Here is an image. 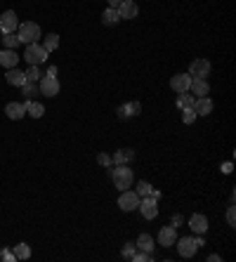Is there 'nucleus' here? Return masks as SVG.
<instances>
[{"instance_id": "38", "label": "nucleus", "mask_w": 236, "mask_h": 262, "mask_svg": "<svg viewBox=\"0 0 236 262\" xmlns=\"http://www.w3.org/2000/svg\"><path fill=\"white\" fill-rule=\"evenodd\" d=\"M220 260H222V255H215V253L208 255V262H220Z\"/></svg>"}, {"instance_id": "7", "label": "nucleus", "mask_w": 236, "mask_h": 262, "mask_svg": "<svg viewBox=\"0 0 236 262\" xmlns=\"http://www.w3.org/2000/svg\"><path fill=\"white\" fill-rule=\"evenodd\" d=\"M140 213H142V217L144 220H156V215H158V201L156 198H151V196H142L140 198Z\"/></svg>"}, {"instance_id": "12", "label": "nucleus", "mask_w": 236, "mask_h": 262, "mask_svg": "<svg viewBox=\"0 0 236 262\" xmlns=\"http://www.w3.org/2000/svg\"><path fill=\"white\" fill-rule=\"evenodd\" d=\"M189 229H191L194 234H206V232H208V217L201 215V213H194V215L189 217Z\"/></svg>"}, {"instance_id": "19", "label": "nucleus", "mask_w": 236, "mask_h": 262, "mask_svg": "<svg viewBox=\"0 0 236 262\" xmlns=\"http://www.w3.org/2000/svg\"><path fill=\"white\" fill-rule=\"evenodd\" d=\"M17 62H19V54H17V50H0V66H5V69H14L17 66Z\"/></svg>"}, {"instance_id": "2", "label": "nucleus", "mask_w": 236, "mask_h": 262, "mask_svg": "<svg viewBox=\"0 0 236 262\" xmlns=\"http://www.w3.org/2000/svg\"><path fill=\"white\" fill-rule=\"evenodd\" d=\"M17 36H19V40H22L24 45H28V43H38V40L43 38L40 26L36 22H22L19 28H17Z\"/></svg>"}, {"instance_id": "40", "label": "nucleus", "mask_w": 236, "mask_h": 262, "mask_svg": "<svg viewBox=\"0 0 236 262\" xmlns=\"http://www.w3.org/2000/svg\"><path fill=\"white\" fill-rule=\"evenodd\" d=\"M180 222H182V217H180V215H175V217H172V227H177Z\"/></svg>"}, {"instance_id": "26", "label": "nucleus", "mask_w": 236, "mask_h": 262, "mask_svg": "<svg viewBox=\"0 0 236 262\" xmlns=\"http://www.w3.org/2000/svg\"><path fill=\"white\" fill-rule=\"evenodd\" d=\"M43 48H45L47 52H54V50L59 48V36H57V33H47L45 40H43Z\"/></svg>"}, {"instance_id": "21", "label": "nucleus", "mask_w": 236, "mask_h": 262, "mask_svg": "<svg viewBox=\"0 0 236 262\" xmlns=\"http://www.w3.org/2000/svg\"><path fill=\"white\" fill-rule=\"evenodd\" d=\"M24 109H26V116L31 118H43V114H45V106L40 104V102H33V99H26Z\"/></svg>"}, {"instance_id": "16", "label": "nucleus", "mask_w": 236, "mask_h": 262, "mask_svg": "<svg viewBox=\"0 0 236 262\" xmlns=\"http://www.w3.org/2000/svg\"><path fill=\"white\" fill-rule=\"evenodd\" d=\"M212 99L210 97H196V102H194V111H196V116H208V114H212Z\"/></svg>"}, {"instance_id": "36", "label": "nucleus", "mask_w": 236, "mask_h": 262, "mask_svg": "<svg viewBox=\"0 0 236 262\" xmlns=\"http://www.w3.org/2000/svg\"><path fill=\"white\" fill-rule=\"evenodd\" d=\"M45 76H52V78H57V66H50V69H47V73H45Z\"/></svg>"}, {"instance_id": "17", "label": "nucleus", "mask_w": 236, "mask_h": 262, "mask_svg": "<svg viewBox=\"0 0 236 262\" xmlns=\"http://www.w3.org/2000/svg\"><path fill=\"white\" fill-rule=\"evenodd\" d=\"M5 80L14 85V88H22L24 83H26V76H24V71H19L17 66L14 69H7V73H5Z\"/></svg>"}, {"instance_id": "11", "label": "nucleus", "mask_w": 236, "mask_h": 262, "mask_svg": "<svg viewBox=\"0 0 236 262\" xmlns=\"http://www.w3.org/2000/svg\"><path fill=\"white\" fill-rule=\"evenodd\" d=\"M116 10H118V17H120V19H135V17L140 14V7H137L135 0H123Z\"/></svg>"}, {"instance_id": "33", "label": "nucleus", "mask_w": 236, "mask_h": 262, "mask_svg": "<svg viewBox=\"0 0 236 262\" xmlns=\"http://www.w3.org/2000/svg\"><path fill=\"white\" fill-rule=\"evenodd\" d=\"M227 224L229 227H236V210H234V203L227 208Z\"/></svg>"}, {"instance_id": "13", "label": "nucleus", "mask_w": 236, "mask_h": 262, "mask_svg": "<svg viewBox=\"0 0 236 262\" xmlns=\"http://www.w3.org/2000/svg\"><path fill=\"white\" fill-rule=\"evenodd\" d=\"M189 85H191V76L189 73H175L170 78L172 92H189Z\"/></svg>"}, {"instance_id": "14", "label": "nucleus", "mask_w": 236, "mask_h": 262, "mask_svg": "<svg viewBox=\"0 0 236 262\" xmlns=\"http://www.w3.org/2000/svg\"><path fill=\"white\" fill-rule=\"evenodd\" d=\"M189 92L194 97H208L210 95V85L206 78H191V85H189Z\"/></svg>"}, {"instance_id": "8", "label": "nucleus", "mask_w": 236, "mask_h": 262, "mask_svg": "<svg viewBox=\"0 0 236 262\" xmlns=\"http://www.w3.org/2000/svg\"><path fill=\"white\" fill-rule=\"evenodd\" d=\"M175 246H177V253L182 255V258H194L196 255V241H194V236H182V238H177L175 241Z\"/></svg>"}, {"instance_id": "20", "label": "nucleus", "mask_w": 236, "mask_h": 262, "mask_svg": "<svg viewBox=\"0 0 236 262\" xmlns=\"http://www.w3.org/2000/svg\"><path fill=\"white\" fill-rule=\"evenodd\" d=\"M132 158H135V151H132V149H118L116 154L111 156V161H114V166H128Z\"/></svg>"}, {"instance_id": "29", "label": "nucleus", "mask_w": 236, "mask_h": 262, "mask_svg": "<svg viewBox=\"0 0 236 262\" xmlns=\"http://www.w3.org/2000/svg\"><path fill=\"white\" fill-rule=\"evenodd\" d=\"M24 76H26L28 83H38L40 80V69L38 66H28L26 71H24Z\"/></svg>"}, {"instance_id": "30", "label": "nucleus", "mask_w": 236, "mask_h": 262, "mask_svg": "<svg viewBox=\"0 0 236 262\" xmlns=\"http://www.w3.org/2000/svg\"><path fill=\"white\" fill-rule=\"evenodd\" d=\"M196 111H194V109H191V106H189V109H182V123L184 125H191V123H194V120H196Z\"/></svg>"}, {"instance_id": "25", "label": "nucleus", "mask_w": 236, "mask_h": 262, "mask_svg": "<svg viewBox=\"0 0 236 262\" xmlns=\"http://www.w3.org/2000/svg\"><path fill=\"white\" fill-rule=\"evenodd\" d=\"M2 45L7 48V50H17L19 45H22V40L17 33H2Z\"/></svg>"}, {"instance_id": "6", "label": "nucleus", "mask_w": 236, "mask_h": 262, "mask_svg": "<svg viewBox=\"0 0 236 262\" xmlns=\"http://www.w3.org/2000/svg\"><path fill=\"white\" fill-rule=\"evenodd\" d=\"M62 90V85H59V80L52 78V76H43L38 83V92L40 95H45V97H57Z\"/></svg>"}, {"instance_id": "37", "label": "nucleus", "mask_w": 236, "mask_h": 262, "mask_svg": "<svg viewBox=\"0 0 236 262\" xmlns=\"http://www.w3.org/2000/svg\"><path fill=\"white\" fill-rule=\"evenodd\" d=\"M232 168H234L232 163H222V172H224V175H229V172H232Z\"/></svg>"}, {"instance_id": "39", "label": "nucleus", "mask_w": 236, "mask_h": 262, "mask_svg": "<svg viewBox=\"0 0 236 262\" xmlns=\"http://www.w3.org/2000/svg\"><path fill=\"white\" fill-rule=\"evenodd\" d=\"M106 2H109V7H114V10H116V7L120 5V2H123V0H106Z\"/></svg>"}, {"instance_id": "10", "label": "nucleus", "mask_w": 236, "mask_h": 262, "mask_svg": "<svg viewBox=\"0 0 236 262\" xmlns=\"http://www.w3.org/2000/svg\"><path fill=\"white\" fill-rule=\"evenodd\" d=\"M189 76L191 78H206V76H210V62L203 59V57L194 59L191 66H189Z\"/></svg>"}, {"instance_id": "28", "label": "nucleus", "mask_w": 236, "mask_h": 262, "mask_svg": "<svg viewBox=\"0 0 236 262\" xmlns=\"http://www.w3.org/2000/svg\"><path fill=\"white\" fill-rule=\"evenodd\" d=\"M38 92V83H24L22 85V95H24V99H33V95Z\"/></svg>"}, {"instance_id": "31", "label": "nucleus", "mask_w": 236, "mask_h": 262, "mask_svg": "<svg viewBox=\"0 0 236 262\" xmlns=\"http://www.w3.org/2000/svg\"><path fill=\"white\" fill-rule=\"evenodd\" d=\"M154 187L146 182V180H142V182H137V196L142 198V196H149V191H151Z\"/></svg>"}, {"instance_id": "22", "label": "nucleus", "mask_w": 236, "mask_h": 262, "mask_svg": "<svg viewBox=\"0 0 236 262\" xmlns=\"http://www.w3.org/2000/svg\"><path fill=\"white\" fill-rule=\"evenodd\" d=\"M135 246H137V250H144V253H154V248H156V241L151 238L149 234H140V238L135 241Z\"/></svg>"}, {"instance_id": "32", "label": "nucleus", "mask_w": 236, "mask_h": 262, "mask_svg": "<svg viewBox=\"0 0 236 262\" xmlns=\"http://www.w3.org/2000/svg\"><path fill=\"white\" fill-rule=\"evenodd\" d=\"M97 163H99V166H104V168H111V166H114V161H111L109 154H97Z\"/></svg>"}, {"instance_id": "4", "label": "nucleus", "mask_w": 236, "mask_h": 262, "mask_svg": "<svg viewBox=\"0 0 236 262\" xmlns=\"http://www.w3.org/2000/svg\"><path fill=\"white\" fill-rule=\"evenodd\" d=\"M118 208L125 210V213H132V210L140 208V196H137V191H130V189L120 191V196H118Z\"/></svg>"}, {"instance_id": "34", "label": "nucleus", "mask_w": 236, "mask_h": 262, "mask_svg": "<svg viewBox=\"0 0 236 262\" xmlns=\"http://www.w3.org/2000/svg\"><path fill=\"white\" fill-rule=\"evenodd\" d=\"M135 250H137V246H135V243H130V241H128V243H125V246H123V258H128V260H130L132 255H135Z\"/></svg>"}, {"instance_id": "24", "label": "nucleus", "mask_w": 236, "mask_h": 262, "mask_svg": "<svg viewBox=\"0 0 236 262\" xmlns=\"http://www.w3.org/2000/svg\"><path fill=\"white\" fill-rule=\"evenodd\" d=\"M196 102V97L194 95H189V92H177V109L182 111V109H189V106H194Z\"/></svg>"}, {"instance_id": "1", "label": "nucleus", "mask_w": 236, "mask_h": 262, "mask_svg": "<svg viewBox=\"0 0 236 262\" xmlns=\"http://www.w3.org/2000/svg\"><path fill=\"white\" fill-rule=\"evenodd\" d=\"M111 182H114L116 189L125 191V189H130L132 182H135V172H132L128 166H114V168H111Z\"/></svg>"}, {"instance_id": "9", "label": "nucleus", "mask_w": 236, "mask_h": 262, "mask_svg": "<svg viewBox=\"0 0 236 262\" xmlns=\"http://www.w3.org/2000/svg\"><path fill=\"white\" fill-rule=\"evenodd\" d=\"M175 241H177V229L172 224H165L158 229V246L170 248V246H175Z\"/></svg>"}, {"instance_id": "35", "label": "nucleus", "mask_w": 236, "mask_h": 262, "mask_svg": "<svg viewBox=\"0 0 236 262\" xmlns=\"http://www.w3.org/2000/svg\"><path fill=\"white\" fill-rule=\"evenodd\" d=\"M0 260H5V262H12V260H17V258H14V253H12V250L2 248V250H0Z\"/></svg>"}, {"instance_id": "15", "label": "nucleus", "mask_w": 236, "mask_h": 262, "mask_svg": "<svg viewBox=\"0 0 236 262\" xmlns=\"http://www.w3.org/2000/svg\"><path fill=\"white\" fill-rule=\"evenodd\" d=\"M142 114V104L140 102H128V104L118 106V118H135Z\"/></svg>"}, {"instance_id": "18", "label": "nucleus", "mask_w": 236, "mask_h": 262, "mask_svg": "<svg viewBox=\"0 0 236 262\" xmlns=\"http://www.w3.org/2000/svg\"><path fill=\"white\" fill-rule=\"evenodd\" d=\"M5 116L12 118V120H19V118L26 116V109H24L22 102H10V104L5 106Z\"/></svg>"}, {"instance_id": "5", "label": "nucleus", "mask_w": 236, "mask_h": 262, "mask_svg": "<svg viewBox=\"0 0 236 262\" xmlns=\"http://www.w3.org/2000/svg\"><path fill=\"white\" fill-rule=\"evenodd\" d=\"M17 28H19V17L14 10H5V12L0 14V31L2 33H17Z\"/></svg>"}, {"instance_id": "23", "label": "nucleus", "mask_w": 236, "mask_h": 262, "mask_svg": "<svg viewBox=\"0 0 236 262\" xmlns=\"http://www.w3.org/2000/svg\"><path fill=\"white\" fill-rule=\"evenodd\" d=\"M118 22H120L118 10H114V7H106L104 12H102V24H104V26H116Z\"/></svg>"}, {"instance_id": "3", "label": "nucleus", "mask_w": 236, "mask_h": 262, "mask_svg": "<svg viewBox=\"0 0 236 262\" xmlns=\"http://www.w3.org/2000/svg\"><path fill=\"white\" fill-rule=\"evenodd\" d=\"M47 50L43 48V45H38V43H28L26 50H24V59L28 62V66H40L45 59H47Z\"/></svg>"}, {"instance_id": "27", "label": "nucleus", "mask_w": 236, "mask_h": 262, "mask_svg": "<svg viewBox=\"0 0 236 262\" xmlns=\"http://www.w3.org/2000/svg\"><path fill=\"white\" fill-rule=\"evenodd\" d=\"M12 253H14L17 260H28V258H31V248H28L26 243H17L12 248Z\"/></svg>"}]
</instances>
